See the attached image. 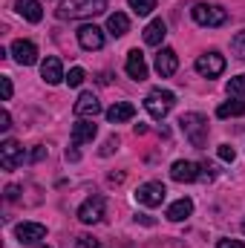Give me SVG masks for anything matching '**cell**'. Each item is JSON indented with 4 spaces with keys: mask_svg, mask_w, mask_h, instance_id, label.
Instances as JSON below:
<instances>
[{
    "mask_svg": "<svg viewBox=\"0 0 245 248\" xmlns=\"http://www.w3.org/2000/svg\"><path fill=\"white\" fill-rule=\"evenodd\" d=\"M107 9L104 0H63L61 6L55 9V15L61 20H78V17H92V15H101Z\"/></svg>",
    "mask_w": 245,
    "mask_h": 248,
    "instance_id": "cell-1",
    "label": "cell"
},
{
    "mask_svg": "<svg viewBox=\"0 0 245 248\" xmlns=\"http://www.w3.org/2000/svg\"><path fill=\"white\" fill-rule=\"evenodd\" d=\"M173 104H176V95H173L170 90H162V87L150 90L147 98H144V110H147L150 119H156V122H162V119L173 110Z\"/></svg>",
    "mask_w": 245,
    "mask_h": 248,
    "instance_id": "cell-2",
    "label": "cell"
},
{
    "mask_svg": "<svg viewBox=\"0 0 245 248\" xmlns=\"http://www.w3.org/2000/svg\"><path fill=\"white\" fill-rule=\"evenodd\" d=\"M179 127H182V133L187 136V141L193 147H205V141H208V119L202 113H184L179 119Z\"/></svg>",
    "mask_w": 245,
    "mask_h": 248,
    "instance_id": "cell-3",
    "label": "cell"
},
{
    "mask_svg": "<svg viewBox=\"0 0 245 248\" xmlns=\"http://www.w3.org/2000/svg\"><path fill=\"white\" fill-rule=\"evenodd\" d=\"M190 15L199 26H222L228 20V12L222 6H214V3H196L190 9Z\"/></svg>",
    "mask_w": 245,
    "mask_h": 248,
    "instance_id": "cell-4",
    "label": "cell"
},
{
    "mask_svg": "<svg viewBox=\"0 0 245 248\" xmlns=\"http://www.w3.org/2000/svg\"><path fill=\"white\" fill-rule=\"evenodd\" d=\"M165 196H168V187L162 185V182H144V185H138V190H136V202L144 205V208L162 205Z\"/></svg>",
    "mask_w": 245,
    "mask_h": 248,
    "instance_id": "cell-5",
    "label": "cell"
},
{
    "mask_svg": "<svg viewBox=\"0 0 245 248\" xmlns=\"http://www.w3.org/2000/svg\"><path fill=\"white\" fill-rule=\"evenodd\" d=\"M78 219H81L84 225L101 222V219H104V196H90V199H84L81 208H78Z\"/></svg>",
    "mask_w": 245,
    "mask_h": 248,
    "instance_id": "cell-6",
    "label": "cell"
},
{
    "mask_svg": "<svg viewBox=\"0 0 245 248\" xmlns=\"http://www.w3.org/2000/svg\"><path fill=\"white\" fill-rule=\"evenodd\" d=\"M196 72L205 75V78H216V75L225 72V58L219 52H205V55L196 58Z\"/></svg>",
    "mask_w": 245,
    "mask_h": 248,
    "instance_id": "cell-7",
    "label": "cell"
},
{
    "mask_svg": "<svg viewBox=\"0 0 245 248\" xmlns=\"http://www.w3.org/2000/svg\"><path fill=\"white\" fill-rule=\"evenodd\" d=\"M23 156H26V153H23V147H20L15 139H6V141L0 144V168H3V170H15V168L23 162Z\"/></svg>",
    "mask_w": 245,
    "mask_h": 248,
    "instance_id": "cell-8",
    "label": "cell"
},
{
    "mask_svg": "<svg viewBox=\"0 0 245 248\" xmlns=\"http://www.w3.org/2000/svg\"><path fill=\"white\" fill-rule=\"evenodd\" d=\"M78 44H81V49H87V52L101 49V46H104V29H98L95 23H84V26L78 29Z\"/></svg>",
    "mask_w": 245,
    "mask_h": 248,
    "instance_id": "cell-9",
    "label": "cell"
},
{
    "mask_svg": "<svg viewBox=\"0 0 245 248\" xmlns=\"http://www.w3.org/2000/svg\"><path fill=\"white\" fill-rule=\"evenodd\" d=\"M15 237H17L23 246H38V243L46 237V228H44L41 222H20V225L15 228Z\"/></svg>",
    "mask_w": 245,
    "mask_h": 248,
    "instance_id": "cell-10",
    "label": "cell"
},
{
    "mask_svg": "<svg viewBox=\"0 0 245 248\" xmlns=\"http://www.w3.org/2000/svg\"><path fill=\"white\" fill-rule=\"evenodd\" d=\"M12 58L20 63V66H32V63H38V46L32 44V41H15L12 44Z\"/></svg>",
    "mask_w": 245,
    "mask_h": 248,
    "instance_id": "cell-11",
    "label": "cell"
},
{
    "mask_svg": "<svg viewBox=\"0 0 245 248\" xmlns=\"http://www.w3.org/2000/svg\"><path fill=\"white\" fill-rule=\"evenodd\" d=\"M41 78L49 84V87H55V84H61L66 81V75H63V63L61 58H55V55H49V58H44L41 61Z\"/></svg>",
    "mask_w": 245,
    "mask_h": 248,
    "instance_id": "cell-12",
    "label": "cell"
},
{
    "mask_svg": "<svg viewBox=\"0 0 245 248\" xmlns=\"http://www.w3.org/2000/svg\"><path fill=\"white\" fill-rule=\"evenodd\" d=\"M98 113H101V101H98L92 93H81L78 101H75V116H78V119H92V122H95Z\"/></svg>",
    "mask_w": 245,
    "mask_h": 248,
    "instance_id": "cell-13",
    "label": "cell"
},
{
    "mask_svg": "<svg viewBox=\"0 0 245 248\" xmlns=\"http://www.w3.org/2000/svg\"><path fill=\"white\" fill-rule=\"evenodd\" d=\"M170 179L173 182H196L199 179V165L187 162V159H179L170 165Z\"/></svg>",
    "mask_w": 245,
    "mask_h": 248,
    "instance_id": "cell-14",
    "label": "cell"
},
{
    "mask_svg": "<svg viewBox=\"0 0 245 248\" xmlns=\"http://www.w3.org/2000/svg\"><path fill=\"white\" fill-rule=\"evenodd\" d=\"M124 69H127V75H130L133 81H144V78H147V61H144V55H141L138 49H130V52H127Z\"/></svg>",
    "mask_w": 245,
    "mask_h": 248,
    "instance_id": "cell-15",
    "label": "cell"
},
{
    "mask_svg": "<svg viewBox=\"0 0 245 248\" xmlns=\"http://www.w3.org/2000/svg\"><path fill=\"white\" fill-rule=\"evenodd\" d=\"M95 133H98V127H95L92 119H78L75 127H72V144H75V147H81V144L92 141V139H95Z\"/></svg>",
    "mask_w": 245,
    "mask_h": 248,
    "instance_id": "cell-16",
    "label": "cell"
},
{
    "mask_svg": "<svg viewBox=\"0 0 245 248\" xmlns=\"http://www.w3.org/2000/svg\"><path fill=\"white\" fill-rule=\"evenodd\" d=\"M176 69H179V58H176V52H173L170 46L159 49V55H156V72H159L162 78H170Z\"/></svg>",
    "mask_w": 245,
    "mask_h": 248,
    "instance_id": "cell-17",
    "label": "cell"
},
{
    "mask_svg": "<svg viewBox=\"0 0 245 248\" xmlns=\"http://www.w3.org/2000/svg\"><path fill=\"white\" fill-rule=\"evenodd\" d=\"M107 122L110 124H124V122H130L133 116H136V107L130 104V101H116L113 107H107Z\"/></svg>",
    "mask_w": 245,
    "mask_h": 248,
    "instance_id": "cell-18",
    "label": "cell"
},
{
    "mask_svg": "<svg viewBox=\"0 0 245 248\" xmlns=\"http://www.w3.org/2000/svg\"><path fill=\"white\" fill-rule=\"evenodd\" d=\"M165 35H168V23H165L162 17H156V20H150V23L144 26V44H147V46H159V44L165 41Z\"/></svg>",
    "mask_w": 245,
    "mask_h": 248,
    "instance_id": "cell-19",
    "label": "cell"
},
{
    "mask_svg": "<svg viewBox=\"0 0 245 248\" xmlns=\"http://www.w3.org/2000/svg\"><path fill=\"white\" fill-rule=\"evenodd\" d=\"M15 9H17V15L26 17L29 23H41V17H44V9H41L38 0H17Z\"/></svg>",
    "mask_w": 245,
    "mask_h": 248,
    "instance_id": "cell-20",
    "label": "cell"
},
{
    "mask_svg": "<svg viewBox=\"0 0 245 248\" xmlns=\"http://www.w3.org/2000/svg\"><path fill=\"white\" fill-rule=\"evenodd\" d=\"M193 214V202L187 199V196H182V199H176L170 208H168V219L170 222H184L187 217Z\"/></svg>",
    "mask_w": 245,
    "mask_h": 248,
    "instance_id": "cell-21",
    "label": "cell"
},
{
    "mask_svg": "<svg viewBox=\"0 0 245 248\" xmlns=\"http://www.w3.org/2000/svg\"><path fill=\"white\" fill-rule=\"evenodd\" d=\"M127 29H130L127 15H122V12H113V15L107 17V32H110L113 38H122V35H127Z\"/></svg>",
    "mask_w": 245,
    "mask_h": 248,
    "instance_id": "cell-22",
    "label": "cell"
},
{
    "mask_svg": "<svg viewBox=\"0 0 245 248\" xmlns=\"http://www.w3.org/2000/svg\"><path fill=\"white\" fill-rule=\"evenodd\" d=\"M243 113H245V101H225V104L216 107V116L219 119H237Z\"/></svg>",
    "mask_w": 245,
    "mask_h": 248,
    "instance_id": "cell-23",
    "label": "cell"
},
{
    "mask_svg": "<svg viewBox=\"0 0 245 248\" xmlns=\"http://www.w3.org/2000/svg\"><path fill=\"white\" fill-rule=\"evenodd\" d=\"M130 3V9L138 15V17H147L153 9H156V0H127Z\"/></svg>",
    "mask_w": 245,
    "mask_h": 248,
    "instance_id": "cell-24",
    "label": "cell"
},
{
    "mask_svg": "<svg viewBox=\"0 0 245 248\" xmlns=\"http://www.w3.org/2000/svg\"><path fill=\"white\" fill-rule=\"evenodd\" d=\"M225 90H228V95H245V75H234L228 84H225Z\"/></svg>",
    "mask_w": 245,
    "mask_h": 248,
    "instance_id": "cell-25",
    "label": "cell"
},
{
    "mask_svg": "<svg viewBox=\"0 0 245 248\" xmlns=\"http://www.w3.org/2000/svg\"><path fill=\"white\" fill-rule=\"evenodd\" d=\"M84 78H87V72H84L81 66H72V69H69V75H66V84H69V87H81V84H84Z\"/></svg>",
    "mask_w": 245,
    "mask_h": 248,
    "instance_id": "cell-26",
    "label": "cell"
},
{
    "mask_svg": "<svg viewBox=\"0 0 245 248\" xmlns=\"http://www.w3.org/2000/svg\"><path fill=\"white\" fill-rule=\"evenodd\" d=\"M199 179H202V182H214V179H216V168H214L211 162H202V165H199Z\"/></svg>",
    "mask_w": 245,
    "mask_h": 248,
    "instance_id": "cell-27",
    "label": "cell"
},
{
    "mask_svg": "<svg viewBox=\"0 0 245 248\" xmlns=\"http://www.w3.org/2000/svg\"><path fill=\"white\" fill-rule=\"evenodd\" d=\"M231 46H234V52H237V58H243L245 61V29L240 35H234V41H231Z\"/></svg>",
    "mask_w": 245,
    "mask_h": 248,
    "instance_id": "cell-28",
    "label": "cell"
},
{
    "mask_svg": "<svg viewBox=\"0 0 245 248\" xmlns=\"http://www.w3.org/2000/svg\"><path fill=\"white\" fill-rule=\"evenodd\" d=\"M12 90H15V87H12V78H9V75H0V95H3V101L12 98Z\"/></svg>",
    "mask_w": 245,
    "mask_h": 248,
    "instance_id": "cell-29",
    "label": "cell"
},
{
    "mask_svg": "<svg viewBox=\"0 0 245 248\" xmlns=\"http://www.w3.org/2000/svg\"><path fill=\"white\" fill-rule=\"evenodd\" d=\"M119 144H122V139H119V136H110V139L104 141V147H101V156H110V153H116V150H119Z\"/></svg>",
    "mask_w": 245,
    "mask_h": 248,
    "instance_id": "cell-30",
    "label": "cell"
},
{
    "mask_svg": "<svg viewBox=\"0 0 245 248\" xmlns=\"http://www.w3.org/2000/svg\"><path fill=\"white\" fill-rule=\"evenodd\" d=\"M219 159H222V162H234V159H237V150H234L231 144H219Z\"/></svg>",
    "mask_w": 245,
    "mask_h": 248,
    "instance_id": "cell-31",
    "label": "cell"
},
{
    "mask_svg": "<svg viewBox=\"0 0 245 248\" xmlns=\"http://www.w3.org/2000/svg\"><path fill=\"white\" fill-rule=\"evenodd\" d=\"M75 248H98V240H92V237H78Z\"/></svg>",
    "mask_w": 245,
    "mask_h": 248,
    "instance_id": "cell-32",
    "label": "cell"
},
{
    "mask_svg": "<svg viewBox=\"0 0 245 248\" xmlns=\"http://www.w3.org/2000/svg\"><path fill=\"white\" fill-rule=\"evenodd\" d=\"M216 248H245V246L240 243V240H219Z\"/></svg>",
    "mask_w": 245,
    "mask_h": 248,
    "instance_id": "cell-33",
    "label": "cell"
},
{
    "mask_svg": "<svg viewBox=\"0 0 245 248\" xmlns=\"http://www.w3.org/2000/svg\"><path fill=\"white\" fill-rule=\"evenodd\" d=\"M9 127H12V116H9V113H6V110H3V113H0V130H3V133H6V130H9Z\"/></svg>",
    "mask_w": 245,
    "mask_h": 248,
    "instance_id": "cell-34",
    "label": "cell"
},
{
    "mask_svg": "<svg viewBox=\"0 0 245 248\" xmlns=\"http://www.w3.org/2000/svg\"><path fill=\"white\" fill-rule=\"evenodd\" d=\"M6 199H9V202H15V199H17V185H9V187H6Z\"/></svg>",
    "mask_w": 245,
    "mask_h": 248,
    "instance_id": "cell-35",
    "label": "cell"
},
{
    "mask_svg": "<svg viewBox=\"0 0 245 248\" xmlns=\"http://www.w3.org/2000/svg\"><path fill=\"white\" fill-rule=\"evenodd\" d=\"M81 159V153L75 150V144H72V150H66V162H78Z\"/></svg>",
    "mask_w": 245,
    "mask_h": 248,
    "instance_id": "cell-36",
    "label": "cell"
},
{
    "mask_svg": "<svg viewBox=\"0 0 245 248\" xmlns=\"http://www.w3.org/2000/svg\"><path fill=\"white\" fill-rule=\"evenodd\" d=\"M44 153H46V150H44V147H35V150H32V156H29V159H32V162H38V159H44Z\"/></svg>",
    "mask_w": 245,
    "mask_h": 248,
    "instance_id": "cell-37",
    "label": "cell"
},
{
    "mask_svg": "<svg viewBox=\"0 0 245 248\" xmlns=\"http://www.w3.org/2000/svg\"><path fill=\"white\" fill-rule=\"evenodd\" d=\"M136 222H141V225H153V217H144V214H138V217H136Z\"/></svg>",
    "mask_w": 245,
    "mask_h": 248,
    "instance_id": "cell-38",
    "label": "cell"
},
{
    "mask_svg": "<svg viewBox=\"0 0 245 248\" xmlns=\"http://www.w3.org/2000/svg\"><path fill=\"white\" fill-rule=\"evenodd\" d=\"M133 130H136V136H144V133H147V127H144V124H136Z\"/></svg>",
    "mask_w": 245,
    "mask_h": 248,
    "instance_id": "cell-39",
    "label": "cell"
},
{
    "mask_svg": "<svg viewBox=\"0 0 245 248\" xmlns=\"http://www.w3.org/2000/svg\"><path fill=\"white\" fill-rule=\"evenodd\" d=\"M38 248H52V246H38Z\"/></svg>",
    "mask_w": 245,
    "mask_h": 248,
    "instance_id": "cell-40",
    "label": "cell"
},
{
    "mask_svg": "<svg viewBox=\"0 0 245 248\" xmlns=\"http://www.w3.org/2000/svg\"><path fill=\"white\" fill-rule=\"evenodd\" d=\"M243 234H245V222H243Z\"/></svg>",
    "mask_w": 245,
    "mask_h": 248,
    "instance_id": "cell-41",
    "label": "cell"
}]
</instances>
